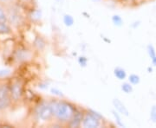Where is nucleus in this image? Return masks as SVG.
I'll return each mask as SVG.
<instances>
[{
    "label": "nucleus",
    "mask_w": 156,
    "mask_h": 128,
    "mask_svg": "<svg viewBox=\"0 0 156 128\" xmlns=\"http://www.w3.org/2000/svg\"><path fill=\"white\" fill-rule=\"evenodd\" d=\"M53 114H55L59 120L69 121L75 113V109L68 102H52L50 105Z\"/></svg>",
    "instance_id": "1"
},
{
    "label": "nucleus",
    "mask_w": 156,
    "mask_h": 128,
    "mask_svg": "<svg viewBox=\"0 0 156 128\" xmlns=\"http://www.w3.org/2000/svg\"><path fill=\"white\" fill-rule=\"evenodd\" d=\"M83 126L86 128H96L100 126V119L95 117V115L88 113L83 119Z\"/></svg>",
    "instance_id": "2"
},
{
    "label": "nucleus",
    "mask_w": 156,
    "mask_h": 128,
    "mask_svg": "<svg viewBox=\"0 0 156 128\" xmlns=\"http://www.w3.org/2000/svg\"><path fill=\"white\" fill-rule=\"evenodd\" d=\"M11 97L15 100H17L20 99V97L22 96L23 94V88L21 84L19 83L18 81L15 82L11 85V90H10Z\"/></svg>",
    "instance_id": "3"
},
{
    "label": "nucleus",
    "mask_w": 156,
    "mask_h": 128,
    "mask_svg": "<svg viewBox=\"0 0 156 128\" xmlns=\"http://www.w3.org/2000/svg\"><path fill=\"white\" fill-rule=\"evenodd\" d=\"M113 105L115 106V111H117L119 113L122 114L124 116H128L129 115V112H128L127 106L124 105V103L122 102L119 99H114L112 101Z\"/></svg>",
    "instance_id": "4"
},
{
    "label": "nucleus",
    "mask_w": 156,
    "mask_h": 128,
    "mask_svg": "<svg viewBox=\"0 0 156 128\" xmlns=\"http://www.w3.org/2000/svg\"><path fill=\"white\" fill-rule=\"evenodd\" d=\"M52 114H53V112H52V109H51L50 105L43 106L41 108L40 112H39V117H40L41 119H43V120H48V119H50L51 116H52Z\"/></svg>",
    "instance_id": "5"
},
{
    "label": "nucleus",
    "mask_w": 156,
    "mask_h": 128,
    "mask_svg": "<svg viewBox=\"0 0 156 128\" xmlns=\"http://www.w3.org/2000/svg\"><path fill=\"white\" fill-rule=\"evenodd\" d=\"M83 120V115L81 112H79L75 111V113L72 116V118L70 119V122H69V126L70 127H78Z\"/></svg>",
    "instance_id": "6"
},
{
    "label": "nucleus",
    "mask_w": 156,
    "mask_h": 128,
    "mask_svg": "<svg viewBox=\"0 0 156 128\" xmlns=\"http://www.w3.org/2000/svg\"><path fill=\"white\" fill-rule=\"evenodd\" d=\"M147 53L149 55V57H150L153 65L156 67V51L154 47L152 44L147 45Z\"/></svg>",
    "instance_id": "7"
},
{
    "label": "nucleus",
    "mask_w": 156,
    "mask_h": 128,
    "mask_svg": "<svg viewBox=\"0 0 156 128\" xmlns=\"http://www.w3.org/2000/svg\"><path fill=\"white\" fill-rule=\"evenodd\" d=\"M114 74L118 80H121V81L125 80L127 77V73L122 67H115L114 70Z\"/></svg>",
    "instance_id": "8"
},
{
    "label": "nucleus",
    "mask_w": 156,
    "mask_h": 128,
    "mask_svg": "<svg viewBox=\"0 0 156 128\" xmlns=\"http://www.w3.org/2000/svg\"><path fill=\"white\" fill-rule=\"evenodd\" d=\"M41 17H42V11L38 9H35L30 11V17L32 21H38L41 19Z\"/></svg>",
    "instance_id": "9"
},
{
    "label": "nucleus",
    "mask_w": 156,
    "mask_h": 128,
    "mask_svg": "<svg viewBox=\"0 0 156 128\" xmlns=\"http://www.w3.org/2000/svg\"><path fill=\"white\" fill-rule=\"evenodd\" d=\"M34 45H35L38 50H43L45 47L44 40L43 39L42 37H40V36H37V37H36V39L34 41Z\"/></svg>",
    "instance_id": "10"
},
{
    "label": "nucleus",
    "mask_w": 156,
    "mask_h": 128,
    "mask_svg": "<svg viewBox=\"0 0 156 128\" xmlns=\"http://www.w3.org/2000/svg\"><path fill=\"white\" fill-rule=\"evenodd\" d=\"M112 113H113L114 117L115 119V121H116L117 125L119 126H121V127H125V125L123 124L122 120V118L120 116V113H118V112L115 111V110H113Z\"/></svg>",
    "instance_id": "11"
},
{
    "label": "nucleus",
    "mask_w": 156,
    "mask_h": 128,
    "mask_svg": "<svg viewBox=\"0 0 156 128\" xmlns=\"http://www.w3.org/2000/svg\"><path fill=\"white\" fill-rule=\"evenodd\" d=\"M128 80H129V82L132 85H137V84L140 83V78L139 75L135 74H130L129 77H128Z\"/></svg>",
    "instance_id": "12"
},
{
    "label": "nucleus",
    "mask_w": 156,
    "mask_h": 128,
    "mask_svg": "<svg viewBox=\"0 0 156 128\" xmlns=\"http://www.w3.org/2000/svg\"><path fill=\"white\" fill-rule=\"evenodd\" d=\"M63 22H64V24L68 26V27H70V26H72L73 24H74V18H73L72 16H70V15H64V17H63Z\"/></svg>",
    "instance_id": "13"
},
{
    "label": "nucleus",
    "mask_w": 156,
    "mask_h": 128,
    "mask_svg": "<svg viewBox=\"0 0 156 128\" xmlns=\"http://www.w3.org/2000/svg\"><path fill=\"white\" fill-rule=\"evenodd\" d=\"M112 22H113V23H114L115 26H118V27L122 26L123 24L122 18V17H120L119 15H115V16H113V17H112Z\"/></svg>",
    "instance_id": "14"
},
{
    "label": "nucleus",
    "mask_w": 156,
    "mask_h": 128,
    "mask_svg": "<svg viewBox=\"0 0 156 128\" xmlns=\"http://www.w3.org/2000/svg\"><path fill=\"white\" fill-rule=\"evenodd\" d=\"M122 90L125 94H131L133 92V86L132 84L125 82L122 85Z\"/></svg>",
    "instance_id": "15"
},
{
    "label": "nucleus",
    "mask_w": 156,
    "mask_h": 128,
    "mask_svg": "<svg viewBox=\"0 0 156 128\" xmlns=\"http://www.w3.org/2000/svg\"><path fill=\"white\" fill-rule=\"evenodd\" d=\"M11 29L5 23V22H0V34H9Z\"/></svg>",
    "instance_id": "16"
},
{
    "label": "nucleus",
    "mask_w": 156,
    "mask_h": 128,
    "mask_svg": "<svg viewBox=\"0 0 156 128\" xmlns=\"http://www.w3.org/2000/svg\"><path fill=\"white\" fill-rule=\"evenodd\" d=\"M10 104V98L5 97V98H0V110H3L6 108Z\"/></svg>",
    "instance_id": "17"
},
{
    "label": "nucleus",
    "mask_w": 156,
    "mask_h": 128,
    "mask_svg": "<svg viewBox=\"0 0 156 128\" xmlns=\"http://www.w3.org/2000/svg\"><path fill=\"white\" fill-rule=\"evenodd\" d=\"M27 50H18L17 52V58L19 61L25 60L27 58Z\"/></svg>",
    "instance_id": "18"
},
{
    "label": "nucleus",
    "mask_w": 156,
    "mask_h": 128,
    "mask_svg": "<svg viewBox=\"0 0 156 128\" xmlns=\"http://www.w3.org/2000/svg\"><path fill=\"white\" fill-rule=\"evenodd\" d=\"M150 119L153 122L156 124V106H153L151 108Z\"/></svg>",
    "instance_id": "19"
},
{
    "label": "nucleus",
    "mask_w": 156,
    "mask_h": 128,
    "mask_svg": "<svg viewBox=\"0 0 156 128\" xmlns=\"http://www.w3.org/2000/svg\"><path fill=\"white\" fill-rule=\"evenodd\" d=\"M78 62H79V64L82 67H86L87 66V63H88V59L85 56H80L78 58Z\"/></svg>",
    "instance_id": "20"
},
{
    "label": "nucleus",
    "mask_w": 156,
    "mask_h": 128,
    "mask_svg": "<svg viewBox=\"0 0 156 128\" xmlns=\"http://www.w3.org/2000/svg\"><path fill=\"white\" fill-rule=\"evenodd\" d=\"M7 17H6L5 13L2 8H0V22H6Z\"/></svg>",
    "instance_id": "21"
},
{
    "label": "nucleus",
    "mask_w": 156,
    "mask_h": 128,
    "mask_svg": "<svg viewBox=\"0 0 156 128\" xmlns=\"http://www.w3.org/2000/svg\"><path fill=\"white\" fill-rule=\"evenodd\" d=\"M51 94L53 95H57V96H63V94L62 93V91H60L59 89L57 88H51Z\"/></svg>",
    "instance_id": "22"
},
{
    "label": "nucleus",
    "mask_w": 156,
    "mask_h": 128,
    "mask_svg": "<svg viewBox=\"0 0 156 128\" xmlns=\"http://www.w3.org/2000/svg\"><path fill=\"white\" fill-rule=\"evenodd\" d=\"M89 112H90V113H91V114L95 115V117H97L98 119H103V116H102V115L101 114L100 112H98L95 111V110H92V109H90V110H89Z\"/></svg>",
    "instance_id": "23"
},
{
    "label": "nucleus",
    "mask_w": 156,
    "mask_h": 128,
    "mask_svg": "<svg viewBox=\"0 0 156 128\" xmlns=\"http://www.w3.org/2000/svg\"><path fill=\"white\" fill-rule=\"evenodd\" d=\"M10 74V70L9 69H1L0 70V77H4Z\"/></svg>",
    "instance_id": "24"
},
{
    "label": "nucleus",
    "mask_w": 156,
    "mask_h": 128,
    "mask_svg": "<svg viewBox=\"0 0 156 128\" xmlns=\"http://www.w3.org/2000/svg\"><path fill=\"white\" fill-rule=\"evenodd\" d=\"M152 70H153L152 68H150V67H148V71H149V73L152 72Z\"/></svg>",
    "instance_id": "25"
}]
</instances>
